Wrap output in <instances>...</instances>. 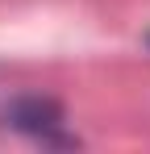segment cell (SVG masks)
Masks as SVG:
<instances>
[{
  "instance_id": "6da1fadb",
  "label": "cell",
  "mask_w": 150,
  "mask_h": 154,
  "mask_svg": "<svg viewBox=\"0 0 150 154\" xmlns=\"http://www.w3.org/2000/svg\"><path fill=\"white\" fill-rule=\"evenodd\" d=\"M4 121L33 137V142H46V146H71V137L63 133L67 129V112L54 96H42V92H25V96H13L4 104Z\"/></svg>"
}]
</instances>
